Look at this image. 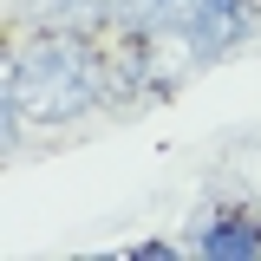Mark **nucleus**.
<instances>
[{"label":"nucleus","instance_id":"f257e3e1","mask_svg":"<svg viewBox=\"0 0 261 261\" xmlns=\"http://www.w3.org/2000/svg\"><path fill=\"white\" fill-rule=\"evenodd\" d=\"M92 105H105V53L98 33H33L27 46L7 53L0 79V144L20 150L27 124H72Z\"/></svg>","mask_w":261,"mask_h":261},{"label":"nucleus","instance_id":"f03ea898","mask_svg":"<svg viewBox=\"0 0 261 261\" xmlns=\"http://www.w3.org/2000/svg\"><path fill=\"white\" fill-rule=\"evenodd\" d=\"M196 72L190 39H118V53L105 59V105L111 111H144L157 98H176L183 79Z\"/></svg>","mask_w":261,"mask_h":261},{"label":"nucleus","instance_id":"7ed1b4c3","mask_svg":"<svg viewBox=\"0 0 261 261\" xmlns=\"http://www.w3.org/2000/svg\"><path fill=\"white\" fill-rule=\"evenodd\" d=\"M261 27V0H196V20H190V53L196 65H222L235 59Z\"/></svg>","mask_w":261,"mask_h":261},{"label":"nucleus","instance_id":"20e7f679","mask_svg":"<svg viewBox=\"0 0 261 261\" xmlns=\"http://www.w3.org/2000/svg\"><path fill=\"white\" fill-rule=\"evenodd\" d=\"M190 255H202V261H255L261 255V216H248V209L202 216L196 235H190Z\"/></svg>","mask_w":261,"mask_h":261},{"label":"nucleus","instance_id":"39448f33","mask_svg":"<svg viewBox=\"0 0 261 261\" xmlns=\"http://www.w3.org/2000/svg\"><path fill=\"white\" fill-rule=\"evenodd\" d=\"M196 0H118V39H176L190 33Z\"/></svg>","mask_w":261,"mask_h":261},{"label":"nucleus","instance_id":"423d86ee","mask_svg":"<svg viewBox=\"0 0 261 261\" xmlns=\"http://www.w3.org/2000/svg\"><path fill=\"white\" fill-rule=\"evenodd\" d=\"M39 33H98L118 20V0H20Z\"/></svg>","mask_w":261,"mask_h":261},{"label":"nucleus","instance_id":"0eeeda50","mask_svg":"<svg viewBox=\"0 0 261 261\" xmlns=\"http://www.w3.org/2000/svg\"><path fill=\"white\" fill-rule=\"evenodd\" d=\"M130 255H137V261H170V255H183V248H176V242H137Z\"/></svg>","mask_w":261,"mask_h":261}]
</instances>
